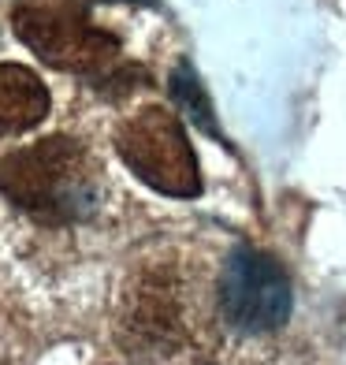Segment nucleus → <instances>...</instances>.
I'll use <instances>...</instances> for the list:
<instances>
[{
  "instance_id": "obj_4",
  "label": "nucleus",
  "mask_w": 346,
  "mask_h": 365,
  "mask_svg": "<svg viewBox=\"0 0 346 365\" xmlns=\"http://www.w3.org/2000/svg\"><path fill=\"white\" fill-rule=\"evenodd\" d=\"M15 30L53 68L68 71H112L120 56V41L108 30L90 26L86 11L78 8H19Z\"/></svg>"
},
{
  "instance_id": "obj_6",
  "label": "nucleus",
  "mask_w": 346,
  "mask_h": 365,
  "mask_svg": "<svg viewBox=\"0 0 346 365\" xmlns=\"http://www.w3.org/2000/svg\"><path fill=\"white\" fill-rule=\"evenodd\" d=\"M172 97H175V105L205 130V135L220 138L216 115H212V105H209V97H205V86H201V78L194 75L190 63H179V68L172 71Z\"/></svg>"
},
{
  "instance_id": "obj_1",
  "label": "nucleus",
  "mask_w": 346,
  "mask_h": 365,
  "mask_svg": "<svg viewBox=\"0 0 346 365\" xmlns=\"http://www.w3.org/2000/svg\"><path fill=\"white\" fill-rule=\"evenodd\" d=\"M0 190L30 217L75 220L93 205V182L82 149L68 138H48L0 164Z\"/></svg>"
},
{
  "instance_id": "obj_3",
  "label": "nucleus",
  "mask_w": 346,
  "mask_h": 365,
  "mask_svg": "<svg viewBox=\"0 0 346 365\" xmlns=\"http://www.w3.org/2000/svg\"><path fill=\"white\" fill-rule=\"evenodd\" d=\"M220 302H224L227 324L235 331L261 336V331H276L290 321L294 294L283 264L272 261L268 254L250 250V246H238L227 257Z\"/></svg>"
},
{
  "instance_id": "obj_5",
  "label": "nucleus",
  "mask_w": 346,
  "mask_h": 365,
  "mask_svg": "<svg viewBox=\"0 0 346 365\" xmlns=\"http://www.w3.org/2000/svg\"><path fill=\"white\" fill-rule=\"evenodd\" d=\"M48 112V93L34 71L19 63H0V135L34 127Z\"/></svg>"
},
{
  "instance_id": "obj_2",
  "label": "nucleus",
  "mask_w": 346,
  "mask_h": 365,
  "mask_svg": "<svg viewBox=\"0 0 346 365\" xmlns=\"http://www.w3.org/2000/svg\"><path fill=\"white\" fill-rule=\"evenodd\" d=\"M115 145L127 168L153 190L172 197H194L201 190V168L183 135V123L164 108H142L120 127Z\"/></svg>"
}]
</instances>
